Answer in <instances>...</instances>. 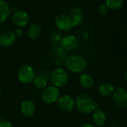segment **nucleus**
Masks as SVG:
<instances>
[{
    "instance_id": "f257e3e1",
    "label": "nucleus",
    "mask_w": 127,
    "mask_h": 127,
    "mask_svg": "<svg viewBox=\"0 0 127 127\" xmlns=\"http://www.w3.org/2000/svg\"><path fill=\"white\" fill-rule=\"evenodd\" d=\"M74 100L75 107L82 114L90 115L98 108L97 103L92 97L87 94H80Z\"/></svg>"
},
{
    "instance_id": "f03ea898",
    "label": "nucleus",
    "mask_w": 127,
    "mask_h": 127,
    "mask_svg": "<svg viewBox=\"0 0 127 127\" xmlns=\"http://www.w3.org/2000/svg\"><path fill=\"white\" fill-rule=\"evenodd\" d=\"M65 66L72 73L81 74L87 66V61L84 57L80 54H73L66 58Z\"/></svg>"
},
{
    "instance_id": "7ed1b4c3",
    "label": "nucleus",
    "mask_w": 127,
    "mask_h": 127,
    "mask_svg": "<svg viewBox=\"0 0 127 127\" xmlns=\"http://www.w3.org/2000/svg\"><path fill=\"white\" fill-rule=\"evenodd\" d=\"M51 81L57 88L65 86L68 81V74L63 68H57L51 74Z\"/></svg>"
},
{
    "instance_id": "20e7f679",
    "label": "nucleus",
    "mask_w": 127,
    "mask_h": 127,
    "mask_svg": "<svg viewBox=\"0 0 127 127\" xmlns=\"http://www.w3.org/2000/svg\"><path fill=\"white\" fill-rule=\"evenodd\" d=\"M35 77V71L29 65H22L17 72L18 80L24 84H28L33 82Z\"/></svg>"
},
{
    "instance_id": "39448f33",
    "label": "nucleus",
    "mask_w": 127,
    "mask_h": 127,
    "mask_svg": "<svg viewBox=\"0 0 127 127\" xmlns=\"http://www.w3.org/2000/svg\"><path fill=\"white\" fill-rule=\"evenodd\" d=\"M112 100L118 108H127V91L124 88H116L112 95Z\"/></svg>"
},
{
    "instance_id": "423d86ee",
    "label": "nucleus",
    "mask_w": 127,
    "mask_h": 127,
    "mask_svg": "<svg viewBox=\"0 0 127 127\" xmlns=\"http://www.w3.org/2000/svg\"><path fill=\"white\" fill-rule=\"evenodd\" d=\"M60 97V92L59 88L55 87L54 86H47L43 89L41 94V98L42 101L45 103H53L58 100Z\"/></svg>"
},
{
    "instance_id": "0eeeda50",
    "label": "nucleus",
    "mask_w": 127,
    "mask_h": 127,
    "mask_svg": "<svg viewBox=\"0 0 127 127\" xmlns=\"http://www.w3.org/2000/svg\"><path fill=\"white\" fill-rule=\"evenodd\" d=\"M55 25L60 30L64 31H71L74 27L71 17L67 14L58 15L55 19Z\"/></svg>"
},
{
    "instance_id": "6e6552de",
    "label": "nucleus",
    "mask_w": 127,
    "mask_h": 127,
    "mask_svg": "<svg viewBox=\"0 0 127 127\" xmlns=\"http://www.w3.org/2000/svg\"><path fill=\"white\" fill-rule=\"evenodd\" d=\"M57 105L62 111L70 112L75 108V100L68 95H64L59 97Z\"/></svg>"
},
{
    "instance_id": "1a4fd4ad",
    "label": "nucleus",
    "mask_w": 127,
    "mask_h": 127,
    "mask_svg": "<svg viewBox=\"0 0 127 127\" xmlns=\"http://www.w3.org/2000/svg\"><path fill=\"white\" fill-rule=\"evenodd\" d=\"M61 47L65 51H73L79 47V39L74 35H67L63 36L60 40Z\"/></svg>"
},
{
    "instance_id": "9d476101",
    "label": "nucleus",
    "mask_w": 127,
    "mask_h": 127,
    "mask_svg": "<svg viewBox=\"0 0 127 127\" xmlns=\"http://www.w3.org/2000/svg\"><path fill=\"white\" fill-rule=\"evenodd\" d=\"M13 23L18 27H24L30 22V15L23 10L16 11L12 16Z\"/></svg>"
},
{
    "instance_id": "9b49d317",
    "label": "nucleus",
    "mask_w": 127,
    "mask_h": 127,
    "mask_svg": "<svg viewBox=\"0 0 127 127\" xmlns=\"http://www.w3.org/2000/svg\"><path fill=\"white\" fill-rule=\"evenodd\" d=\"M92 120L95 126L97 127H103L106 125L107 121V117L103 109L97 108L92 113Z\"/></svg>"
},
{
    "instance_id": "f8f14e48",
    "label": "nucleus",
    "mask_w": 127,
    "mask_h": 127,
    "mask_svg": "<svg viewBox=\"0 0 127 127\" xmlns=\"http://www.w3.org/2000/svg\"><path fill=\"white\" fill-rule=\"evenodd\" d=\"M16 36L14 31L7 30L0 34V46L7 48L11 46L16 41Z\"/></svg>"
},
{
    "instance_id": "ddd939ff",
    "label": "nucleus",
    "mask_w": 127,
    "mask_h": 127,
    "mask_svg": "<svg viewBox=\"0 0 127 127\" xmlns=\"http://www.w3.org/2000/svg\"><path fill=\"white\" fill-rule=\"evenodd\" d=\"M20 110L22 114L25 117H31L36 112V106L34 103L30 100H26L21 103Z\"/></svg>"
},
{
    "instance_id": "4468645a",
    "label": "nucleus",
    "mask_w": 127,
    "mask_h": 127,
    "mask_svg": "<svg viewBox=\"0 0 127 127\" xmlns=\"http://www.w3.org/2000/svg\"><path fill=\"white\" fill-rule=\"evenodd\" d=\"M115 89V85L111 83H103L98 87V94L103 97H108L112 96Z\"/></svg>"
},
{
    "instance_id": "2eb2a0df",
    "label": "nucleus",
    "mask_w": 127,
    "mask_h": 127,
    "mask_svg": "<svg viewBox=\"0 0 127 127\" xmlns=\"http://www.w3.org/2000/svg\"><path fill=\"white\" fill-rule=\"evenodd\" d=\"M79 83L83 88L89 89L94 86L95 80L91 74H89L88 73L83 72L80 74V75L79 77Z\"/></svg>"
},
{
    "instance_id": "dca6fc26",
    "label": "nucleus",
    "mask_w": 127,
    "mask_h": 127,
    "mask_svg": "<svg viewBox=\"0 0 127 127\" xmlns=\"http://www.w3.org/2000/svg\"><path fill=\"white\" fill-rule=\"evenodd\" d=\"M10 14V8L7 2L0 0V23L5 22Z\"/></svg>"
},
{
    "instance_id": "f3484780",
    "label": "nucleus",
    "mask_w": 127,
    "mask_h": 127,
    "mask_svg": "<svg viewBox=\"0 0 127 127\" xmlns=\"http://www.w3.org/2000/svg\"><path fill=\"white\" fill-rule=\"evenodd\" d=\"M70 16L71 17L74 27L81 25L83 21V12L80 7L74 8Z\"/></svg>"
},
{
    "instance_id": "a211bd4d",
    "label": "nucleus",
    "mask_w": 127,
    "mask_h": 127,
    "mask_svg": "<svg viewBox=\"0 0 127 127\" xmlns=\"http://www.w3.org/2000/svg\"><path fill=\"white\" fill-rule=\"evenodd\" d=\"M42 33V28L38 24H32L28 29V36L31 39H36Z\"/></svg>"
},
{
    "instance_id": "6ab92c4d",
    "label": "nucleus",
    "mask_w": 127,
    "mask_h": 127,
    "mask_svg": "<svg viewBox=\"0 0 127 127\" xmlns=\"http://www.w3.org/2000/svg\"><path fill=\"white\" fill-rule=\"evenodd\" d=\"M33 84L38 89H44L47 87V80L42 75H37L33 79Z\"/></svg>"
},
{
    "instance_id": "aec40b11",
    "label": "nucleus",
    "mask_w": 127,
    "mask_h": 127,
    "mask_svg": "<svg viewBox=\"0 0 127 127\" xmlns=\"http://www.w3.org/2000/svg\"><path fill=\"white\" fill-rule=\"evenodd\" d=\"M123 0H105V5L110 10L119 9L123 4Z\"/></svg>"
},
{
    "instance_id": "412c9836",
    "label": "nucleus",
    "mask_w": 127,
    "mask_h": 127,
    "mask_svg": "<svg viewBox=\"0 0 127 127\" xmlns=\"http://www.w3.org/2000/svg\"><path fill=\"white\" fill-rule=\"evenodd\" d=\"M98 12L101 15H106L108 12V7L105 4H101L98 7Z\"/></svg>"
},
{
    "instance_id": "4be33fe9",
    "label": "nucleus",
    "mask_w": 127,
    "mask_h": 127,
    "mask_svg": "<svg viewBox=\"0 0 127 127\" xmlns=\"http://www.w3.org/2000/svg\"><path fill=\"white\" fill-rule=\"evenodd\" d=\"M0 127H14V126L9 121H2L0 122Z\"/></svg>"
},
{
    "instance_id": "5701e85b",
    "label": "nucleus",
    "mask_w": 127,
    "mask_h": 127,
    "mask_svg": "<svg viewBox=\"0 0 127 127\" xmlns=\"http://www.w3.org/2000/svg\"><path fill=\"white\" fill-rule=\"evenodd\" d=\"M14 33H15L16 36H21V35H22V30H21L20 28H17V29H16V31H14Z\"/></svg>"
},
{
    "instance_id": "b1692460",
    "label": "nucleus",
    "mask_w": 127,
    "mask_h": 127,
    "mask_svg": "<svg viewBox=\"0 0 127 127\" xmlns=\"http://www.w3.org/2000/svg\"><path fill=\"white\" fill-rule=\"evenodd\" d=\"M80 127H97L96 126H95L94 124H89V123H87V124H83L82 126Z\"/></svg>"
},
{
    "instance_id": "393cba45",
    "label": "nucleus",
    "mask_w": 127,
    "mask_h": 127,
    "mask_svg": "<svg viewBox=\"0 0 127 127\" xmlns=\"http://www.w3.org/2000/svg\"><path fill=\"white\" fill-rule=\"evenodd\" d=\"M125 80H126V81H127V72H126V74H125Z\"/></svg>"
},
{
    "instance_id": "a878e982",
    "label": "nucleus",
    "mask_w": 127,
    "mask_h": 127,
    "mask_svg": "<svg viewBox=\"0 0 127 127\" xmlns=\"http://www.w3.org/2000/svg\"><path fill=\"white\" fill-rule=\"evenodd\" d=\"M0 94H1V88H0Z\"/></svg>"
},
{
    "instance_id": "bb28decb",
    "label": "nucleus",
    "mask_w": 127,
    "mask_h": 127,
    "mask_svg": "<svg viewBox=\"0 0 127 127\" xmlns=\"http://www.w3.org/2000/svg\"></svg>"
}]
</instances>
